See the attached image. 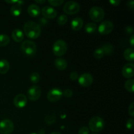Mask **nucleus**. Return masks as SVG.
<instances>
[{
	"label": "nucleus",
	"instance_id": "obj_1",
	"mask_svg": "<svg viewBox=\"0 0 134 134\" xmlns=\"http://www.w3.org/2000/svg\"><path fill=\"white\" fill-rule=\"evenodd\" d=\"M24 34L30 39H37L41 34V28L39 24L33 21H27L24 25Z\"/></svg>",
	"mask_w": 134,
	"mask_h": 134
},
{
	"label": "nucleus",
	"instance_id": "obj_2",
	"mask_svg": "<svg viewBox=\"0 0 134 134\" xmlns=\"http://www.w3.org/2000/svg\"><path fill=\"white\" fill-rule=\"evenodd\" d=\"M20 48L22 52L29 57H32L37 52L36 44L30 40H26L22 42Z\"/></svg>",
	"mask_w": 134,
	"mask_h": 134
},
{
	"label": "nucleus",
	"instance_id": "obj_3",
	"mask_svg": "<svg viewBox=\"0 0 134 134\" xmlns=\"http://www.w3.org/2000/svg\"><path fill=\"white\" fill-rule=\"evenodd\" d=\"M104 120L99 116H94L89 121V128L93 132H99L104 128Z\"/></svg>",
	"mask_w": 134,
	"mask_h": 134
},
{
	"label": "nucleus",
	"instance_id": "obj_4",
	"mask_svg": "<svg viewBox=\"0 0 134 134\" xmlns=\"http://www.w3.org/2000/svg\"><path fill=\"white\" fill-rule=\"evenodd\" d=\"M68 50V44L64 40H57L52 46V51L55 56H62Z\"/></svg>",
	"mask_w": 134,
	"mask_h": 134
},
{
	"label": "nucleus",
	"instance_id": "obj_5",
	"mask_svg": "<svg viewBox=\"0 0 134 134\" xmlns=\"http://www.w3.org/2000/svg\"><path fill=\"white\" fill-rule=\"evenodd\" d=\"M89 16L90 18L94 22H101L104 18V10L99 7H93L89 10Z\"/></svg>",
	"mask_w": 134,
	"mask_h": 134
},
{
	"label": "nucleus",
	"instance_id": "obj_6",
	"mask_svg": "<svg viewBox=\"0 0 134 134\" xmlns=\"http://www.w3.org/2000/svg\"><path fill=\"white\" fill-rule=\"evenodd\" d=\"M14 130V124L10 119H3L0 122V133L10 134Z\"/></svg>",
	"mask_w": 134,
	"mask_h": 134
},
{
	"label": "nucleus",
	"instance_id": "obj_7",
	"mask_svg": "<svg viewBox=\"0 0 134 134\" xmlns=\"http://www.w3.org/2000/svg\"><path fill=\"white\" fill-rule=\"evenodd\" d=\"M63 10L68 14H75L80 10V5L75 1H69L64 5Z\"/></svg>",
	"mask_w": 134,
	"mask_h": 134
},
{
	"label": "nucleus",
	"instance_id": "obj_8",
	"mask_svg": "<svg viewBox=\"0 0 134 134\" xmlns=\"http://www.w3.org/2000/svg\"><path fill=\"white\" fill-rule=\"evenodd\" d=\"M41 96V89L39 86H31L27 90V98L29 99L33 102L38 100Z\"/></svg>",
	"mask_w": 134,
	"mask_h": 134
},
{
	"label": "nucleus",
	"instance_id": "obj_9",
	"mask_svg": "<svg viewBox=\"0 0 134 134\" xmlns=\"http://www.w3.org/2000/svg\"><path fill=\"white\" fill-rule=\"evenodd\" d=\"M63 96L62 91L60 88H54L50 90L47 94V99L51 102H57L61 99Z\"/></svg>",
	"mask_w": 134,
	"mask_h": 134
},
{
	"label": "nucleus",
	"instance_id": "obj_10",
	"mask_svg": "<svg viewBox=\"0 0 134 134\" xmlns=\"http://www.w3.org/2000/svg\"><path fill=\"white\" fill-rule=\"evenodd\" d=\"M114 29V25L111 21L105 20L100 24L98 27V31L102 35H107L112 32Z\"/></svg>",
	"mask_w": 134,
	"mask_h": 134
},
{
	"label": "nucleus",
	"instance_id": "obj_11",
	"mask_svg": "<svg viewBox=\"0 0 134 134\" xmlns=\"http://www.w3.org/2000/svg\"><path fill=\"white\" fill-rule=\"evenodd\" d=\"M78 81L81 86H84V87H88L93 83L94 79H93V77L90 73H85L81 75L79 77Z\"/></svg>",
	"mask_w": 134,
	"mask_h": 134
},
{
	"label": "nucleus",
	"instance_id": "obj_12",
	"mask_svg": "<svg viewBox=\"0 0 134 134\" xmlns=\"http://www.w3.org/2000/svg\"><path fill=\"white\" fill-rule=\"evenodd\" d=\"M27 103V98L24 94H19L16 96L13 100V103L16 107L18 109L24 108Z\"/></svg>",
	"mask_w": 134,
	"mask_h": 134
},
{
	"label": "nucleus",
	"instance_id": "obj_13",
	"mask_svg": "<svg viewBox=\"0 0 134 134\" xmlns=\"http://www.w3.org/2000/svg\"><path fill=\"white\" fill-rule=\"evenodd\" d=\"M41 12L43 16L48 18V19H53V18H56V16H57V11L56 10V9L50 6L44 7L41 9Z\"/></svg>",
	"mask_w": 134,
	"mask_h": 134
},
{
	"label": "nucleus",
	"instance_id": "obj_14",
	"mask_svg": "<svg viewBox=\"0 0 134 134\" xmlns=\"http://www.w3.org/2000/svg\"><path fill=\"white\" fill-rule=\"evenodd\" d=\"M122 75L126 79H131L134 76V65L132 63L124 65L122 71Z\"/></svg>",
	"mask_w": 134,
	"mask_h": 134
},
{
	"label": "nucleus",
	"instance_id": "obj_15",
	"mask_svg": "<svg viewBox=\"0 0 134 134\" xmlns=\"http://www.w3.org/2000/svg\"><path fill=\"white\" fill-rule=\"evenodd\" d=\"M24 1H18L17 3L14 4L10 8V13L14 16H19L22 13V5L24 3Z\"/></svg>",
	"mask_w": 134,
	"mask_h": 134
},
{
	"label": "nucleus",
	"instance_id": "obj_16",
	"mask_svg": "<svg viewBox=\"0 0 134 134\" xmlns=\"http://www.w3.org/2000/svg\"><path fill=\"white\" fill-rule=\"evenodd\" d=\"M71 26L74 31H79L83 26V20L79 17L73 18L71 22Z\"/></svg>",
	"mask_w": 134,
	"mask_h": 134
},
{
	"label": "nucleus",
	"instance_id": "obj_17",
	"mask_svg": "<svg viewBox=\"0 0 134 134\" xmlns=\"http://www.w3.org/2000/svg\"><path fill=\"white\" fill-rule=\"evenodd\" d=\"M27 13L31 17H37L41 13L40 8L35 4H31L27 8Z\"/></svg>",
	"mask_w": 134,
	"mask_h": 134
},
{
	"label": "nucleus",
	"instance_id": "obj_18",
	"mask_svg": "<svg viewBox=\"0 0 134 134\" xmlns=\"http://www.w3.org/2000/svg\"><path fill=\"white\" fill-rule=\"evenodd\" d=\"M12 38L16 43H20L23 41L24 38V34L22 30L19 29H15L12 32Z\"/></svg>",
	"mask_w": 134,
	"mask_h": 134
},
{
	"label": "nucleus",
	"instance_id": "obj_19",
	"mask_svg": "<svg viewBox=\"0 0 134 134\" xmlns=\"http://www.w3.org/2000/svg\"><path fill=\"white\" fill-rule=\"evenodd\" d=\"M55 66L59 70H64L67 68L68 66V63L67 61L64 59L61 58H58L55 60Z\"/></svg>",
	"mask_w": 134,
	"mask_h": 134
},
{
	"label": "nucleus",
	"instance_id": "obj_20",
	"mask_svg": "<svg viewBox=\"0 0 134 134\" xmlns=\"http://www.w3.org/2000/svg\"><path fill=\"white\" fill-rule=\"evenodd\" d=\"M10 64L9 62L5 59L0 60V73L1 74H6L9 70Z\"/></svg>",
	"mask_w": 134,
	"mask_h": 134
},
{
	"label": "nucleus",
	"instance_id": "obj_21",
	"mask_svg": "<svg viewBox=\"0 0 134 134\" xmlns=\"http://www.w3.org/2000/svg\"><path fill=\"white\" fill-rule=\"evenodd\" d=\"M123 55L125 60H126L127 61L133 62L134 60V50L132 48L126 49Z\"/></svg>",
	"mask_w": 134,
	"mask_h": 134
},
{
	"label": "nucleus",
	"instance_id": "obj_22",
	"mask_svg": "<svg viewBox=\"0 0 134 134\" xmlns=\"http://www.w3.org/2000/svg\"><path fill=\"white\" fill-rule=\"evenodd\" d=\"M97 30V25L93 22H90L85 26V30L88 34H93Z\"/></svg>",
	"mask_w": 134,
	"mask_h": 134
},
{
	"label": "nucleus",
	"instance_id": "obj_23",
	"mask_svg": "<svg viewBox=\"0 0 134 134\" xmlns=\"http://www.w3.org/2000/svg\"><path fill=\"white\" fill-rule=\"evenodd\" d=\"M124 86L126 90L131 93H133L134 92V80L133 79H130L126 81L124 84Z\"/></svg>",
	"mask_w": 134,
	"mask_h": 134
},
{
	"label": "nucleus",
	"instance_id": "obj_24",
	"mask_svg": "<svg viewBox=\"0 0 134 134\" xmlns=\"http://www.w3.org/2000/svg\"><path fill=\"white\" fill-rule=\"evenodd\" d=\"M10 43V38L5 34L0 35V47H5Z\"/></svg>",
	"mask_w": 134,
	"mask_h": 134
},
{
	"label": "nucleus",
	"instance_id": "obj_25",
	"mask_svg": "<svg viewBox=\"0 0 134 134\" xmlns=\"http://www.w3.org/2000/svg\"><path fill=\"white\" fill-rule=\"evenodd\" d=\"M30 80L32 83L36 84L40 80V75L37 72H34V73H31L30 75Z\"/></svg>",
	"mask_w": 134,
	"mask_h": 134
},
{
	"label": "nucleus",
	"instance_id": "obj_26",
	"mask_svg": "<svg viewBox=\"0 0 134 134\" xmlns=\"http://www.w3.org/2000/svg\"><path fill=\"white\" fill-rule=\"evenodd\" d=\"M104 55H105L104 51H103V48H102V47L97 48V49H96L94 52V56L96 59L102 58Z\"/></svg>",
	"mask_w": 134,
	"mask_h": 134
},
{
	"label": "nucleus",
	"instance_id": "obj_27",
	"mask_svg": "<svg viewBox=\"0 0 134 134\" xmlns=\"http://www.w3.org/2000/svg\"><path fill=\"white\" fill-rule=\"evenodd\" d=\"M68 16L65 14H61L60 16L57 19V23L60 26H63V25L65 24L66 22H68Z\"/></svg>",
	"mask_w": 134,
	"mask_h": 134
},
{
	"label": "nucleus",
	"instance_id": "obj_28",
	"mask_svg": "<svg viewBox=\"0 0 134 134\" xmlns=\"http://www.w3.org/2000/svg\"><path fill=\"white\" fill-rule=\"evenodd\" d=\"M102 48H103V51H104L105 54H110L112 53L113 51V47L110 44H105Z\"/></svg>",
	"mask_w": 134,
	"mask_h": 134
},
{
	"label": "nucleus",
	"instance_id": "obj_29",
	"mask_svg": "<svg viewBox=\"0 0 134 134\" xmlns=\"http://www.w3.org/2000/svg\"><path fill=\"white\" fill-rule=\"evenodd\" d=\"M55 119H56V116L54 113L51 114V115H47L45 117V121L48 124H52V123L54 122Z\"/></svg>",
	"mask_w": 134,
	"mask_h": 134
},
{
	"label": "nucleus",
	"instance_id": "obj_30",
	"mask_svg": "<svg viewBox=\"0 0 134 134\" xmlns=\"http://www.w3.org/2000/svg\"><path fill=\"white\" fill-rule=\"evenodd\" d=\"M48 2L54 7H59L64 3V0H48Z\"/></svg>",
	"mask_w": 134,
	"mask_h": 134
},
{
	"label": "nucleus",
	"instance_id": "obj_31",
	"mask_svg": "<svg viewBox=\"0 0 134 134\" xmlns=\"http://www.w3.org/2000/svg\"><path fill=\"white\" fill-rule=\"evenodd\" d=\"M63 96L66 98H71L73 96V91L70 89H65L64 92H62Z\"/></svg>",
	"mask_w": 134,
	"mask_h": 134
},
{
	"label": "nucleus",
	"instance_id": "obj_32",
	"mask_svg": "<svg viewBox=\"0 0 134 134\" xmlns=\"http://www.w3.org/2000/svg\"><path fill=\"white\" fill-rule=\"evenodd\" d=\"M89 133H90V130L86 126L82 127L79 130V134H89Z\"/></svg>",
	"mask_w": 134,
	"mask_h": 134
},
{
	"label": "nucleus",
	"instance_id": "obj_33",
	"mask_svg": "<svg viewBox=\"0 0 134 134\" xmlns=\"http://www.w3.org/2000/svg\"><path fill=\"white\" fill-rule=\"evenodd\" d=\"M128 113L131 116H134V103L132 102L130 105L129 107H128Z\"/></svg>",
	"mask_w": 134,
	"mask_h": 134
},
{
	"label": "nucleus",
	"instance_id": "obj_34",
	"mask_svg": "<svg viewBox=\"0 0 134 134\" xmlns=\"http://www.w3.org/2000/svg\"><path fill=\"white\" fill-rule=\"evenodd\" d=\"M133 127V120L132 119H128L126 122V128L128 130H132Z\"/></svg>",
	"mask_w": 134,
	"mask_h": 134
},
{
	"label": "nucleus",
	"instance_id": "obj_35",
	"mask_svg": "<svg viewBox=\"0 0 134 134\" xmlns=\"http://www.w3.org/2000/svg\"><path fill=\"white\" fill-rule=\"evenodd\" d=\"M70 79L73 81H76L79 79V75L78 73L76 71H72L70 73Z\"/></svg>",
	"mask_w": 134,
	"mask_h": 134
},
{
	"label": "nucleus",
	"instance_id": "obj_36",
	"mask_svg": "<svg viewBox=\"0 0 134 134\" xmlns=\"http://www.w3.org/2000/svg\"><path fill=\"white\" fill-rule=\"evenodd\" d=\"M109 3L113 6H118V5H120V0H111Z\"/></svg>",
	"mask_w": 134,
	"mask_h": 134
},
{
	"label": "nucleus",
	"instance_id": "obj_37",
	"mask_svg": "<svg viewBox=\"0 0 134 134\" xmlns=\"http://www.w3.org/2000/svg\"><path fill=\"white\" fill-rule=\"evenodd\" d=\"M128 7L129 8H130L132 10H133V8H134V1H133V0H131V1H129L128 2Z\"/></svg>",
	"mask_w": 134,
	"mask_h": 134
},
{
	"label": "nucleus",
	"instance_id": "obj_38",
	"mask_svg": "<svg viewBox=\"0 0 134 134\" xmlns=\"http://www.w3.org/2000/svg\"><path fill=\"white\" fill-rule=\"evenodd\" d=\"M130 45L132 47H133L134 46V35L132 34V36L130 37Z\"/></svg>",
	"mask_w": 134,
	"mask_h": 134
},
{
	"label": "nucleus",
	"instance_id": "obj_39",
	"mask_svg": "<svg viewBox=\"0 0 134 134\" xmlns=\"http://www.w3.org/2000/svg\"><path fill=\"white\" fill-rule=\"evenodd\" d=\"M5 2L8 3H10V4H16L18 2V1H5Z\"/></svg>",
	"mask_w": 134,
	"mask_h": 134
},
{
	"label": "nucleus",
	"instance_id": "obj_40",
	"mask_svg": "<svg viewBox=\"0 0 134 134\" xmlns=\"http://www.w3.org/2000/svg\"><path fill=\"white\" fill-rule=\"evenodd\" d=\"M35 2L36 3H40V4H43V3H45L46 2V1L45 0H43V1H38V0H36V1H35Z\"/></svg>",
	"mask_w": 134,
	"mask_h": 134
},
{
	"label": "nucleus",
	"instance_id": "obj_41",
	"mask_svg": "<svg viewBox=\"0 0 134 134\" xmlns=\"http://www.w3.org/2000/svg\"><path fill=\"white\" fill-rule=\"evenodd\" d=\"M51 134H62V133H59V132H52V133H51Z\"/></svg>",
	"mask_w": 134,
	"mask_h": 134
},
{
	"label": "nucleus",
	"instance_id": "obj_42",
	"mask_svg": "<svg viewBox=\"0 0 134 134\" xmlns=\"http://www.w3.org/2000/svg\"><path fill=\"white\" fill-rule=\"evenodd\" d=\"M31 134H37V133H31Z\"/></svg>",
	"mask_w": 134,
	"mask_h": 134
},
{
	"label": "nucleus",
	"instance_id": "obj_43",
	"mask_svg": "<svg viewBox=\"0 0 134 134\" xmlns=\"http://www.w3.org/2000/svg\"><path fill=\"white\" fill-rule=\"evenodd\" d=\"M94 134H96V133H94Z\"/></svg>",
	"mask_w": 134,
	"mask_h": 134
}]
</instances>
